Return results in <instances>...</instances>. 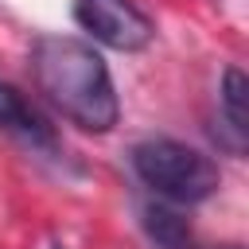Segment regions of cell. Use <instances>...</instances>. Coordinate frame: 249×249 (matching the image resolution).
Returning <instances> with one entry per match:
<instances>
[{"mask_svg":"<svg viewBox=\"0 0 249 249\" xmlns=\"http://www.w3.org/2000/svg\"><path fill=\"white\" fill-rule=\"evenodd\" d=\"M31 78L39 93L78 128L113 132L121 121V101L105 58L93 43L74 35H39L31 43Z\"/></svg>","mask_w":249,"mask_h":249,"instance_id":"6da1fadb","label":"cell"},{"mask_svg":"<svg viewBox=\"0 0 249 249\" xmlns=\"http://www.w3.org/2000/svg\"><path fill=\"white\" fill-rule=\"evenodd\" d=\"M128 160L144 187H152L160 198L179 202V206L206 202L222 183V171L206 152H198L183 140H171V136H148V140L132 144Z\"/></svg>","mask_w":249,"mask_h":249,"instance_id":"7a4b0ae2","label":"cell"},{"mask_svg":"<svg viewBox=\"0 0 249 249\" xmlns=\"http://www.w3.org/2000/svg\"><path fill=\"white\" fill-rule=\"evenodd\" d=\"M74 19L113 51H144L156 35V23L148 19V12H140L136 0H78Z\"/></svg>","mask_w":249,"mask_h":249,"instance_id":"3957f363","label":"cell"},{"mask_svg":"<svg viewBox=\"0 0 249 249\" xmlns=\"http://www.w3.org/2000/svg\"><path fill=\"white\" fill-rule=\"evenodd\" d=\"M0 128L4 132H12L19 144H27L31 152H43V156H51V160H58L62 156V144H58V136H54V124L12 86V82H4L0 78Z\"/></svg>","mask_w":249,"mask_h":249,"instance_id":"277c9868","label":"cell"},{"mask_svg":"<svg viewBox=\"0 0 249 249\" xmlns=\"http://www.w3.org/2000/svg\"><path fill=\"white\" fill-rule=\"evenodd\" d=\"M140 222H144V233L160 245V249H195V233L187 226V218L163 202H148L140 210Z\"/></svg>","mask_w":249,"mask_h":249,"instance_id":"5b68a950","label":"cell"},{"mask_svg":"<svg viewBox=\"0 0 249 249\" xmlns=\"http://www.w3.org/2000/svg\"><path fill=\"white\" fill-rule=\"evenodd\" d=\"M245 97H249V78H245L241 66H230V70L222 74V93H218V101H222V117H226V124H230V140H233L241 152H245V136H249Z\"/></svg>","mask_w":249,"mask_h":249,"instance_id":"8992f818","label":"cell"},{"mask_svg":"<svg viewBox=\"0 0 249 249\" xmlns=\"http://www.w3.org/2000/svg\"><path fill=\"white\" fill-rule=\"evenodd\" d=\"M222 249H241V245H222Z\"/></svg>","mask_w":249,"mask_h":249,"instance_id":"52a82bcc","label":"cell"}]
</instances>
